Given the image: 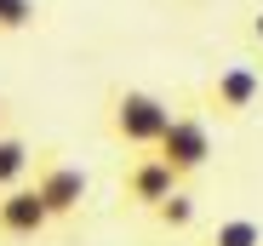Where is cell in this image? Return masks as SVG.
<instances>
[{"mask_svg":"<svg viewBox=\"0 0 263 246\" xmlns=\"http://www.w3.org/2000/svg\"><path fill=\"white\" fill-rule=\"evenodd\" d=\"M103 120H109V138H115L120 149L143 155V149H160L166 126H172V103H166L160 92H143V86H115Z\"/></svg>","mask_w":263,"mask_h":246,"instance_id":"obj_1","label":"cell"},{"mask_svg":"<svg viewBox=\"0 0 263 246\" xmlns=\"http://www.w3.org/2000/svg\"><path fill=\"white\" fill-rule=\"evenodd\" d=\"M178 183H183V172L172 166L160 149H143L138 160H126V172H120V200H126V206H138V212H155Z\"/></svg>","mask_w":263,"mask_h":246,"instance_id":"obj_2","label":"cell"},{"mask_svg":"<svg viewBox=\"0 0 263 246\" xmlns=\"http://www.w3.org/2000/svg\"><path fill=\"white\" fill-rule=\"evenodd\" d=\"M206 109L217 115V120H240L257 98H263V69L257 63H223L212 80H206Z\"/></svg>","mask_w":263,"mask_h":246,"instance_id":"obj_3","label":"cell"},{"mask_svg":"<svg viewBox=\"0 0 263 246\" xmlns=\"http://www.w3.org/2000/svg\"><path fill=\"white\" fill-rule=\"evenodd\" d=\"M160 155H166L183 178H195L206 160H212V120L195 115V109L172 115V126H166V138H160Z\"/></svg>","mask_w":263,"mask_h":246,"instance_id":"obj_4","label":"cell"},{"mask_svg":"<svg viewBox=\"0 0 263 246\" xmlns=\"http://www.w3.org/2000/svg\"><path fill=\"white\" fill-rule=\"evenodd\" d=\"M46 223H58V218L40 195V183L0 189V240H34V235H46Z\"/></svg>","mask_w":263,"mask_h":246,"instance_id":"obj_5","label":"cell"},{"mask_svg":"<svg viewBox=\"0 0 263 246\" xmlns=\"http://www.w3.org/2000/svg\"><path fill=\"white\" fill-rule=\"evenodd\" d=\"M34 183H40V195H46L52 218H74L80 200H86V172L69 166V160H58V155H46V160L34 166Z\"/></svg>","mask_w":263,"mask_h":246,"instance_id":"obj_6","label":"cell"},{"mask_svg":"<svg viewBox=\"0 0 263 246\" xmlns=\"http://www.w3.org/2000/svg\"><path fill=\"white\" fill-rule=\"evenodd\" d=\"M40 166L34 160V149L17 138V132H0V189H17V183H29V172Z\"/></svg>","mask_w":263,"mask_h":246,"instance_id":"obj_7","label":"cell"},{"mask_svg":"<svg viewBox=\"0 0 263 246\" xmlns=\"http://www.w3.org/2000/svg\"><path fill=\"white\" fill-rule=\"evenodd\" d=\"M206 246H263V223L257 218H217Z\"/></svg>","mask_w":263,"mask_h":246,"instance_id":"obj_8","label":"cell"},{"mask_svg":"<svg viewBox=\"0 0 263 246\" xmlns=\"http://www.w3.org/2000/svg\"><path fill=\"white\" fill-rule=\"evenodd\" d=\"M155 223H160V229H189V223H195V195L178 183V189L155 206Z\"/></svg>","mask_w":263,"mask_h":246,"instance_id":"obj_9","label":"cell"},{"mask_svg":"<svg viewBox=\"0 0 263 246\" xmlns=\"http://www.w3.org/2000/svg\"><path fill=\"white\" fill-rule=\"evenodd\" d=\"M34 17H40V0H0V40H6V34H23Z\"/></svg>","mask_w":263,"mask_h":246,"instance_id":"obj_10","label":"cell"},{"mask_svg":"<svg viewBox=\"0 0 263 246\" xmlns=\"http://www.w3.org/2000/svg\"><path fill=\"white\" fill-rule=\"evenodd\" d=\"M246 40H252V52H263V6L246 17Z\"/></svg>","mask_w":263,"mask_h":246,"instance_id":"obj_11","label":"cell"},{"mask_svg":"<svg viewBox=\"0 0 263 246\" xmlns=\"http://www.w3.org/2000/svg\"><path fill=\"white\" fill-rule=\"evenodd\" d=\"M6 120H12V103H6V92H0V132H6Z\"/></svg>","mask_w":263,"mask_h":246,"instance_id":"obj_12","label":"cell"}]
</instances>
